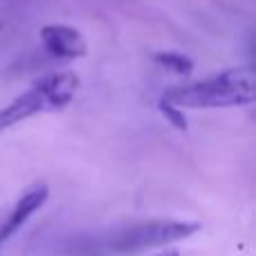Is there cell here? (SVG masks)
Here are the masks:
<instances>
[{
    "mask_svg": "<svg viewBox=\"0 0 256 256\" xmlns=\"http://www.w3.org/2000/svg\"><path fill=\"white\" fill-rule=\"evenodd\" d=\"M254 68L240 66L230 70L216 72L212 76H204L198 81L168 86L162 92L164 102L182 108H240L254 104Z\"/></svg>",
    "mask_w": 256,
    "mask_h": 256,
    "instance_id": "obj_1",
    "label": "cell"
},
{
    "mask_svg": "<svg viewBox=\"0 0 256 256\" xmlns=\"http://www.w3.org/2000/svg\"><path fill=\"white\" fill-rule=\"evenodd\" d=\"M76 90H79V76L72 70H58L38 76L36 81H32L30 88L0 108V132L36 115L61 112L74 102Z\"/></svg>",
    "mask_w": 256,
    "mask_h": 256,
    "instance_id": "obj_2",
    "label": "cell"
},
{
    "mask_svg": "<svg viewBox=\"0 0 256 256\" xmlns=\"http://www.w3.org/2000/svg\"><path fill=\"white\" fill-rule=\"evenodd\" d=\"M202 230L198 220H173V218H160V220H144L122 225L104 238L102 248L112 254H135L160 245L178 243L196 236Z\"/></svg>",
    "mask_w": 256,
    "mask_h": 256,
    "instance_id": "obj_3",
    "label": "cell"
},
{
    "mask_svg": "<svg viewBox=\"0 0 256 256\" xmlns=\"http://www.w3.org/2000/svg\"><path fill=\"white\" fill-rule=\"evenodd\" d=\"M48 198H50V186L45 184V182H36V184H32L27 191H22L20 198L0 218V248H2L14 234H18L36 212H40V209L45 207Z\"/></svg>",
    "mask_w": 256,
    "mask_h": 256,
    "instance_id": "obj_4",
    "label": "cell"
},
{
    "mask_svg": "<svg viewBox=\"0 0 256 256\" xmlns=\"http://www.w3.org/2000/svg\"><path fill=\"white\" fill-rule=\"evenodd\" d=\"M38 36H40V43H43L45 52L56 58H63V61L84 58L86 54H88V40L72 25L50 22V25L40 27Z\"/></svg>",
    "mask_w": 256,
    "mask_h": 256,
    "instance_id": "obj_5",
    "label": "cell"
},
{
    "mask_svg": "<svg viewBox=\"0 0 256 256\" xmlns=\"http://www.w3.org/2000/svg\"><path fill=\"white\" fill-rule=\"evenodd\" d=\"M153 61L158 66L166 68V70L176 72V74H189L194 70V61L180 52H158V54H153Z\"/></svg>",
    "mask_w": 256,
    "mask_h": 256,
    "instance_id": "obj_6",
    "label": "cell"
},
{
    "mask_svg": "<svg viewBox=\"0 0 256 256\" xmlns=\"http://www.w3.org/2000/svg\"><path fill=\"white\" fill-rule=\"evenodd\" d=\"M158 108H160V112L164 115V120H166L168 124L176 126L178 130H189V122H186L184 110H182V108L173 106V104L164 102V99H160L158 102Z\"/></svg>",
    "mask_w": 256,
    "mask_h": 256,
    "instance_id": "obj_7",
    "label": "cell"
},
{
    "mask_svg": "<svg viewBox=\"0 0 256 256\" xmlns=\"http://www.w3.org/2000/svg\"><path fill=\"white\" fill-rule=\"evenodd\" d=\"M155 256H182L178 250H164V252H160V254H155Z\"/></svg>",
    "mask_w": 256,
    "mask_h": 256,
    "instance_id": "obj_8",
    "label": "cell"
}]
</instances>
